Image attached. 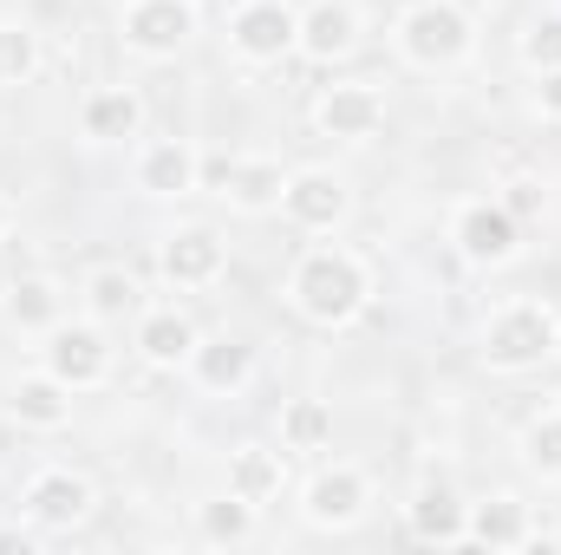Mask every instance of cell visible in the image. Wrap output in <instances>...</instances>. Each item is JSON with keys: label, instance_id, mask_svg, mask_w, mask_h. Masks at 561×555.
<instances>
[{"label": "cell", "instance_id": "1", "mask_svg": "<svg viewBox=\"0 0 561 555\" xmlns=\"http://www.w3.org/2000/svg\"><path fill=\"white\" fill-rule=\"evenodd\" d=\"M280 301H287L307 327L340 333V327H353V320L373 307V262H366L353 242H307V249L287 262Z\"/></svg>", "mask_w": 561, "mask_h": 555}, {"label": "cell", "instance_id": "2", "mask_svg": "<svg viewBox=\"0 0 561 555\" xmlns=\"http://www.w3.org/2000/svg\"><path fill=\"white\" fill-rule=\"evenodd\" d=\"M556 353H561V314L542 294H510L477 327V360L503 380H523V373L549 366Z\"/></svg>", "mask_w": 561, "mask_h": 555}, {"label": "cell", "instance_id": "3", "mask_svg": "<svg viewBox=\"0 0 561 555\" xmlns=\"http://www.w3.org/2000/svg\"><path fill=\"white\" fill-rule=\"evenodd\" d=\"M392 53L405 72L444 79L457 66H470L477 53V13L463 0H405L392 20Z\"/></svg>", "mask_w": 561, "mask_h": 555}, {"label": "cell", "instance_id": "4", "mask_svg": "<svg viewBox=\"0 0 561 555\" xmlns=\"http://www.w3.org/2000/svg\"><path fill=\"white\" fill-rule=\"evenodd\" d=\"M450 249H457V262H470L483 275L510 269L523 256V216L503 196H463L450 209Z\"/></svg>", "mask_w": 561, "mask_h": 555}, {"label": "cell", "instance_id": "5", "mask_svg": "<svg viewBox=\"0 0 561 555\" xmlns=\"http://www.w3.org/2000/svg\"><path fill=\"white\" fill-rule=\"evenodd\" d=\"M39 366H46L53 380H66L72 393H99V386H112V366H118L112 327H99L92 314H85V320H59V327L39 340Z\"/></svg>", "mask_w": 561, "mask_h": 555}, {"label": "cell", "instance_id": "6", "mask_svg": "<svg viewBox=\"0 0 561 555\" xmlns=\"http://www.w3.org/2000/svg\"><path fill=\"white\" fill-rule=\"evenodd\" d=\"M196 33H203L196 0H125V7H118V46H125L131 59H144V66L176 59Z\"/></svg>", "mask_w": 561, "mask_h": 555}, {"label": "cell", "instance_id": "7", "mask_svg": "<svg viewBox=\"0 0 561 555\" xmlns=\"http://www.w3.org/2000/svg\"><path fill=\"white\" fill-rule=\"evenodd\" d=\"M229 53L249 72H268L287 53H300V7L294 0H236L229 13Z\"/></svg>", "mask_w": 561, "mask_h": 555}, {"label": "cell", "instance_id": "8", "mask_svg": "<svg viewBox=\"0 0 561 555\" xmlns=\"http://www.w3.org/2000/svg\"><path fill=\"white\" fill-rule=\"evenodd\" d=\"M280 216L300 236H340L353 223V183L333 163H294L287 190H280Z\"/></svg>", "mask_w": 561, "mask_h": 555}, {"label": "cell", "instance_id": "9", "mask_svg": "<svg viewBox=\"0 0 561 555\" xmlns=\"http://www.w3.org/2000/svg\"><path fill=\"white\" fill-rule=\"evenodd\" d=\"M92 510H99V484L72 464H39L20 484V517H33L46 536H72L79 523H92Z\"/></svg>", "mask_w": 561, "mask_h": 555}, {"label": "cell", "instance_id": "10", "mask_svg": "<svg viewBox=\"0 0 561 555\" xmlns=\"http://www.w3.org/2000/svg\"><path fill=\"white\" fill-rule=\"evenodd\" d=\"M366 510H373V477H366L359 464H320V471L300 484V523H307V530L340 536V530H359Z\"/></svg>", "mask_w": 561, "mask_h": 555}, {"label": "cell", "instance_id": "11", "mask_svg": "<svg viewBox=\"0 0 561 555\" xmlns=\"http://www.w3.org/2000/svg\"><path fill=\"white\" fill-rule=\"evenodd\" d=\"M307 118H313L320 138H333V144H373L386 132V92L373 79H340V86H320Z\"/></svg>", "mask_w": 561, "mask_h": 555}, {"label": "cell", "instance_id": "12", "mask_svg": "<svg viewBox=\"0 0 561 555\" xmlns=\"http://www.w3.org/2000/svg\"><path fill=\"white\" fill-rule=\"evenodd\" d=\"M157 275H163V287H176V294H209L216 281L229 275V242H222V229L190 223V229L163 236V242H157Z\"/></svg>", "mask_w": 561, "mask_h": 555}, {"label": "cell", "instance_id": "13", "mask_svg": "<svg viewBox=\"0 0 561 555\" xmlns=\"http://www.w3.org/2000/svg\"><path fill=\"white\" fill-rule=\"evenodd\" d=\"M131 190L150 203H183L203 190V150L190 138H144L131 157Z\"/></svg>", "mask_w": 561, "mask_h": 555}, {"label": "cell", "instance_id": "14", "mask_svg": "<svg viewBox=\"0 0 561 555\" xmlns=\"http://www.w3.org/2000/svg\"><path fill=\"white\" fill-rule=\"evenodd\" d=\"M203 177H216V196L236 216H268V209H280V190H287V163L280 157H229V163L203 157Z\"/></svg>", "mask_w": 561, "mask_h": 555}, {"label": "cell", "instance_id": "15", "mask_svg": "<svg viewBox=\"0 0 561 555\" xmlns=\"http://www.w3.org/2000/svg\"><path fill=\"white\" fill-rule=\"evenodd\" d=\"M196 340H203V327L176 301L138 307V320H131V353H138L144 366H157V373H183L190 353H196Z\"/></svg>", "mask_w": 561, "mask_h": 555}, {"label": "cell", "instance_id": "16", "mask_svg": "<svg viewBox=\"0 0 561 555\" xmlns=\"http://www.w3.org/2000/svg\"><path fill=\"white\" fill-rule=\"evenodd\" d=\"M463 517H470V497H463L444 471H431L419 490H412V503H405V530H412V543H431V550L463 543Z\"/></svg>", "mask_w": 561, "mask_h": 555}, {"label": "cell", "instance_id": "17", "mask_svg": "<svg viewBox=\"0 0 561 555\" xmlns=\"http://www.w3.org/2000/svg\"><path fill=\"white\" fill-rule=\"evenodd\" d=\"M359 7L353 0H307L300 7V59L307 66H340L359 53Z\"/></svg>", "mask_w": 561, "mask_h": 555}, {"label": "cell", "instance_id": "18", "mask_svg": "<svg viewBox=\"0 0 561 555\" xmlns=\"http://www.w3.org/2000/svg\"><path fill=\"white\" fill-rule=\"evenodd\" d=\"M66 281L46 275V269H33V275H13L7 281V294H0V320L13 327V333H26V340H46L59 320H66Z\"/></svg>", "mask_w": 561, "mask_h": 555}, {"label": "cell", "instance_id": "19", "mask_svg": "<svg viewBox=\"0 0 561 555\" xmlns=\"http://www.w3.org/2000/svg\"><path fill=\"white\" fill-rule=\"evenodd\" d=\"M255 347L249 340H236V333H216V340H196V353H190V380L209 393V399H242L249 386H255Z\"/></svg>", "mask_w": 561, "mask_h": 555}, {"label": "cell", "instance_id": "20", "mask_svg": "<svg viewBox=\"0 0 561 555\" xmlns=\"http://www.w3.org/2000/svg\"><path fill=\"white\" fill-rule=\"evenodd\" d=\"M79 138L99 144V150L144 138V92L138 86H92L79 99Z\"/></svg>", "mask_w": 561, "mask_h": 555}, {"label": "cell", "instance_id": "21", "mask_svg": "<svg viewBox=\"0 0 561 555\" xmlns=\"http://www.w3.org/2000/svg\"><path fill=\"white\" fill-rule=\"evenodd\" d=\"M463 543H477V550H529L536 543V517H529V503L516 490H490V497L470 503Z\"/></svg>", "mask_w": 561, "mask_h": 555}, {"label": "cell", "instance_id": "22", "mask_svg": "<svg viewBox=\"0 0 561 555\" xmlns=\"http://www.w3.org/2000/svg\"><path fill=\"white\" fill-rule=\"evenodd\" d=\"M72 399H79V393L39 366V373H20V380L7 386V418L26 424V431H66V424H72Z\"/></svg>", "mask_w": 561, "mask_h": 555}, {"label": "cell", "instance_id": "23", "mask_svg": "<svg viewBox=\"0 0 561 555\" xmlns=\"http://www.w3.org/2000/svg\"><path fill=\"white\" fill-rule=\"evenodd\" d=\"M79 307L99 327H131L138 307H144V287L125 262H99V269H85V281H79Z\"/></svg>", "mask_w": 561, "mask_h": 555}, {"label": "cell", "instance_id": "24", "mask_svg": "<svg viewBox=\"0 0 561 555\" xmlns=\"http://www.w3.org/2000/svg\"><path fill=\"white\" fill-rule=\"evenodd\" d=\"M229 490L249 497L255 510L280 503V490H287V451L280 444H236L229 451Z\"/></svg>", "mask_w": 561, "mask_h": 555}, {"label": "cell", "instance_id": "25", "mask_svg": "<svg viewBox=\"0 0 561 555\" xmlns=\"http://www.w3.org/2000/svg\"><path fill=\"white\" fill-rule=\"evenodd\" d=\"M255 536H262V510H255L249 497L222 490V497L196 503V543H203V550H249Z\"/></svg>", "mask_w": 561, "mask_h": 555}, {"label": "cell", "instance_id": "26", "mask_svg": "<svg viewBox=\"0 0 561 555\" xmlns=\"http://www.w3.org/2000/svg\"><path fill=\"white\" fill-rule=\"evenodd\" d=\"M275 431H280V451H287V457H320V451L333 444V406L313 399V393H300V399L280 406Z\"/></svg>", "mask_w": 561, "mask_h": 555}, {"label": "cell", "instance_id": "27", "mask_svg": "<svg viewBox=\"0 0 561 555\" xmlns=\"http://www.w3.org/2000/svg\"><path fill=\"white\" fill-rule=\"evenodd\" d=\"M39 66H46L39 26H33V20H13V13H0V92H13V86H33V79H39Z\"/></svg>", "mask_w": 561, "mask_h": 555}, {"label": "cell", "instance_id": "28", "mask_svg": "<svg viewBox=\"0 0 561 555\" xmlns=\"http://www.w3.org/2000/svg\"><path fill=\"white\" fill-rule=\"evenodd\" d=\"M516 457H523V471H529V477L561 484V406L523 418V431H516Z\"/></svg>", "mask_w": 561, "mask_h": 555}, {"label": "cell", "instance_id": "29", "mask_svg": "<svg viewBox=\"0 0 561 555\" xmlns=\"http://www.w3.org/2000/svg\"><path fill=\"white\" fill-rule=\"evenodd\" d=\"M516 59H523L529 72H556V66H561V13H536V20L523 26Z\"/></svg>", "mask_w": 561, "mask_h": 555}, {"label": "cell", "instance_id": "30", "mask_svg": "<svg viewBox=\"0 0 561 555\" xmlns=\"http://www.w3.org/2000/svg\"><path fill=\"white\" fill-rule=\"evenodd\" d=\"M39 543H46V530H39L33 517H7V523H0V555H33Z\"/></svg>", "mask_w": 561, "mask_h": 555}, {"label": "cell", "instance_id": "31", "mask_svg": "<svg viewBox=\"0 0 561 555\" xmlns=\"http://www.w3.org/2000/svg\"><path fill=\"white\" fill-rule=\"evenodd\" d=\"M529 99H536V112H542L549 125H561V66L556 72H536V92H529Z\"/></svg>", "mask_w": 561, "mask_h": 555}, {"label": "cell", "instance_id": "32", "mask_svg": "<svg viewBox=\"0 0 561 555\" xmlns=\"http://www.w3.org/2000/svg\"><path fill=\"white\" fill-rule=\"evenodd\" d=\"M503 203H510L516 216H536V209H542V190H536V183H510V196H503Z\"/></svg>", "mask_w": 561, "mask_h": 555}, {"label": "cell", "instance_id": "33", "mask_svg": "<svg viewBox=\"0 0 561 555\" xmlns=\"http://www.w3.org/2000/svg\"><path fill=\"white\" fill-rule=\"evenodd\" d=\"M13 229H20V203H13V196H7V190H0V242H7V236H13Z\"/></svg>", "mask_w": 561, "mask_h": 555}, {"label": "cell", "instance_id": "34", "mask_svg": "<svg viewBox=\"0 0 561 555\" xmlns=\"http://www.w3.org/2000/svg\"><path fill=\"white\" fill-rule=\"evenodd\" d=\"M118 7H125V0H118Z\"/></svg>", "mask_w": 561, "mask_h": 555}]
</instances>
